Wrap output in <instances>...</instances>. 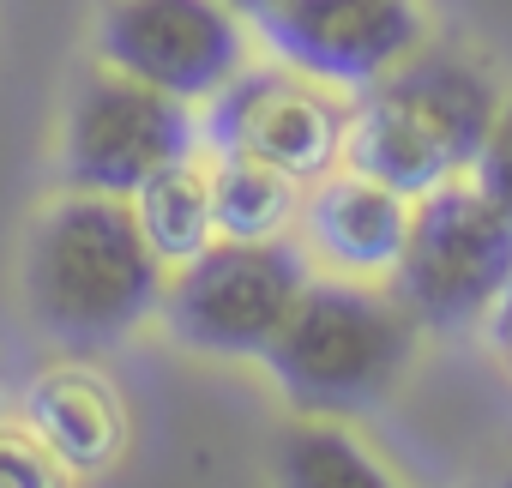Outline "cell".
<instances>
[{
	"label": "cell",
	"mask_w": 512,
	"mask_h": 488,
	"mask_svg": "<svg viewBox=\"0 0 512 488\" xmlns=\"http://www.w3.org/2000/svg\"><path fill=\"white\" fill-rule=\"evenodd\" d=\"M25 314L61 350H109L163 308V260L145 248L127 199L67 193L25 241Z\"/></svg>",
	"instance_id": "6da1fadb"
},
{
	"label": "cell",
	"mask_w": 512,
	"mask_h": 488,
	"mask_svg": "<svg viewBox=\"0 0 512 488\" xmlns=\"http://www.w3.org/2000/svg\"><path fill=\"white\" fill-rule=\"evenodd\" d=\"M500 121L494 79L458 49H416L386 79L356 91L344 163L422 199L458 175H470L482 139Z\"/></svg>",
	"instance_id": "7a4b0ae2"
},
{
	"label": "cell",
	"mask_w": 512,
	"mask_h": 488,
	"mask_svg": "<svg viewBox=\"0 0 512 488\" xmlns=\"http://www.w3.org/2000/svg\"><path fill=\"white\" fill-rule=\"evenodd\" d=\"M416 320L398 296L356 278H308L284 332L260 356L278 392L308 416H356L380 404L416 356Z\"/></svg>",
	"instance_id": "3957f363"
},
{
	"label": "cell",
	"mask_w": 512,
	"mask_h": 488,
	"mask_svg": "<svg viewBox=\"0 0 512 488\" xmlns=\"http://www.w3.org/2000/svg\"><path fill=\"white\" fill-rule=\"evenodd\" d=\"M512 290V223L476 181H446L410 205V235L392 266V296L428 332L488 320Z\"/></svg>",
	"instance_id": "277c9868"
},
{
	"label": "cell",
	"mask_w": 512,
	"mask_h": 488,
	"mask_svg": "<svg viewBox=\"0 0 512 488\" xmlns=\"http://www.w3.org/2000/svg\"><path fill=\"white\" fill-rule=\"evenodd\" d=\"M308 284L302 254L284 241H229L217 235L211 248L163 284V320L169 338L199 350V356H266L272 338L284 332L296 296Z\"/></svg>",
	"instance_id": "5b68a950"
},
{
	"label": "cell",
	"mask_w": 512,
	"mask_h": 488,
	"mask_svg": "<svg viewBox=\"0 0 512 488\" xmlns=\"http://www.w3.org/2000/svg\"><path fill=\"white\" fill-rule=\"evenodd\" d=\"M193 151H199V103L115 67L79 79L61 121V175L73 193L133 199L157 169Z\"/></svg>",
	"instance_id": "8992f818"
},
{
	"label": "cell",
	"mask_w": 512,
	"mask_h": 488,
	"mask_svg": "<svg viewBox=\"0 0 512 488\" xmlns=\"http://www.w3.org/2000/svg\"><path fill=\"white\" fill-rule=\"evenodd\" d=\"M350 139V103H338L332 85L296 73V67H241L223 91L199 103V145L211 151H253L296 175L302 187L332 175L344 163Z\"/></svg>",
	"instance_id": "52a82bcc"
},
{
	"label": "cell",
	"mask_w": 512,
	"mask_h": 488,
	"mask_svg": "<svg viewBox=\"0 0 512 488\" xmlns=\"http://www.w3.org/2000/svg\"><path fill=\"white\" fill-rule=\"evenodd\" d=\"M97 55L115 73L205 103L247 67V19L229 0H103Z\"/></svg>",
	"instance_id": "ba28073f"
},
{
	"label": "cell",
	"mask_w": 512,
	"mask_h": 488,
	"mask_svg": "<svg viewBox=\"0 0 512 488\" xmlns=\"http://www.w3.org/2000/svg\"><path fill=\"white\" fill-rule=\"evenodd\" d=\"M260 31L284 67L332 91H368L422 49L416 0H284L260 19Z\"/></svg>",
	"instance_id": "9c48e42d"
},
{
	"label": "cell",
	"mask_w": 512,
	"mask_h": 488,
	"mask_svg": "<svg viewBox=\"0 0 512 488\" xmlns=\"http://www.w3.org/2000/svg\"><path fill=\"white\" fill-rule=\"evenodd\" d=\"M410 205L398 187L362 175V169H332L320 181H308L302 193V229L308 248L338 272V278H386L404 254L410 235Z\"/></svg>",
	"instance_id": "30bf717a"
},
{
	"label": "cell",
	"mask_w": 512,
	"mask_h": 488,
	"mask_svg": "<svg viewBox=\"0 0 512 488\" xmlns=\"http://www.w3.org/2000/svg\"><path fill=\"white\" fill-rule=\"evenodd\" d=\"M25 422L55 452V464L73 470V476L115 470L127 458V440H133L127 398L97 368H79V362H61V368L37 374V386L25 392Z\"/></svg>",
	"instance_id": "8fae6325"
},
{
	"label": "cell",
	"mask_w": 512,
	"mask_h": 488,
	"mask_svg": "<svg viewBox=\"0 0 512 488\" xmlns=\"http://www.w3.org/2000/svg\"><path fill=\"white\" fill-rule=\"evenodd\" d=\"M211 217L229 241H284L302 223V181L253 151H211Z\"/></svg>",
	"instance_id": "7c38bea8"
},
{
	"label": "cell",
	"mask_w": 512,
	"mask_h": 488,
	"mask_svg": "<svg viewBox=\"0 0 512 488\" xmlns=\"http://www.w3.org/2000/svg\"><path fill=\"white\" fill-rule=\"evenodd\" d=\"M127 205H133V223H139V235H145V248L163 260V272H175V266L199 260L211 241H217L211 181H205V169H199L193 157H181V163L157 169V175H151Z\"/></svg>",
	"instance_id": "4fadbf2b"
},
{
	"label": "cell",
	"mask_w": 512,
	"mask_h": 488,
	"mask_svg": "<svg viewBox=\"0 0 512 488\" xmlns=\"http://www.w3.org/2000/svg\"><path fill=\"white\" fill-rule=\"evenodd\" d=\"M284 482H296V488H380L386 470L338 422H302L284 440Z\"/></svg>",
	"instance_id": "5bb4252c"
},
{
	"label": "cell",
	"mask_w": 512,
	"mask_h": 488,
	"mask_svg": "<svg viewBox=\"0 0 512 488\" xmlns=\"http://www.w3.org/2000/svg\"><path fill=\"white\" fill-rule=\"evenodd\" d=\"M67 470L55 464V452L31 434V422H0V488H49Z\"/></svg>",
	"instance_id": "9a60e30c"
},
{
	"label": "cell",
	"mask_w": 512,
	"mask_h": 488,
	"mask_svg": "<svg viewBox=\"0 0 512 488\" xmlns=\"http://www.w3.org/2000/svg\"><path fill=\"white\" fill-rule=\"evenodd\" d=\"M470 181L488 193V205L512 223V109H500V121H494V133L482 139V151H476V163H470Z\"/></svg>",
	"instance_id": "2e32d148"
},
{
	"label": "cell",
	"mask_w": 512,
	"mask_h": 488,
	"mask_svg": "<svg viewBox=\"0 0 512 488\" xmlns=\"http://www.w3.org/2000/svg\"><path fill=\"white\" fill-rule=\"evenodd\" d=\"M488 320H500V326H494V338H500V356H506V368H512V290H506V302H500Z\"/></svg>",
	"instance_id": "e0dca14e"
},
{
	"label": "cell",
	"mask_w": 512,
	"mask_h": 488,
	"mask_svg": "<svg viewBox=\"0 0 512 488\" xmlns=\"http://www.w3.org/2000/svg\"><path fill=\"white\" fill-rule=\"evenodd\" d=\"M229 7H235L241 19H253V25H260L266 13H278V7H284V0H229Z\"/></svg>",
	"instance_id": "ac0fdd59"
}]
</instances>
